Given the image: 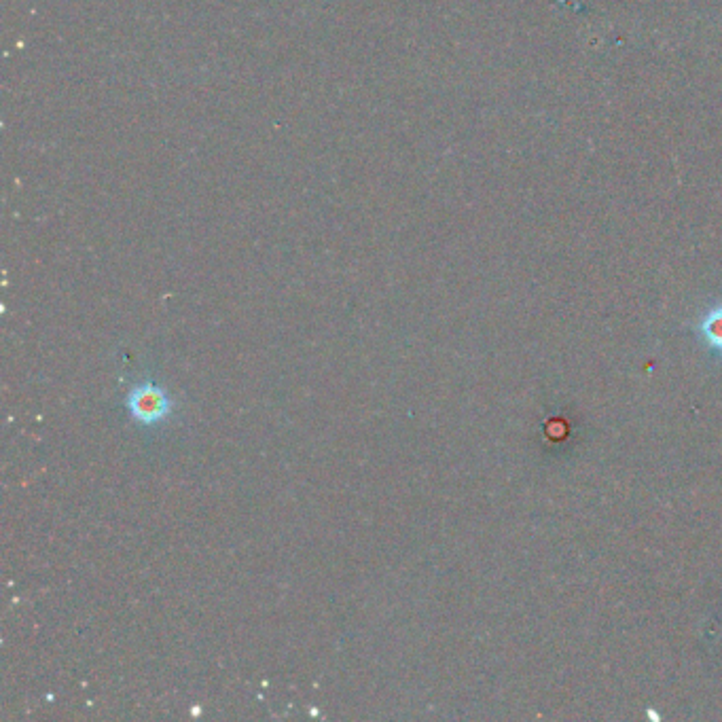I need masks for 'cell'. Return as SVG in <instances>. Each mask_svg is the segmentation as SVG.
I'll use <instances>...</instances> for the list:
<instances>
[{
    "label": "cell",
    "instance_id": "1",
    "mask_svg": "<svg viewBox=\"0 0 722 722\" xmlns=\"http://www.w3.org/2000/svg\"><path fill=\"white\" fill-rule=\"evenodd\" d=\"M125 405H128L132 418L144 426H157L166 422L174 409V401L170 399L168 390L155 382L134 384L128 396H125Z\"/></svg>",
    "mask_w": 722,
    "mask_h": 722
},
{
    "label": "cell",
    "instance_id": "2",
    "mask_svg": "<svg viewBox=\"0 0 722 722\" xmlns=\"http://www.w3.org/2000/svg\"><path fill=\"white\" fill-rule=\"evenodd\" d=\"M697 333L703 339V344L722 354V305L701 318L697 324Z\"/></svg>",
    "mask_w": 722,
    "mask_h": 722
}]
</instances>
